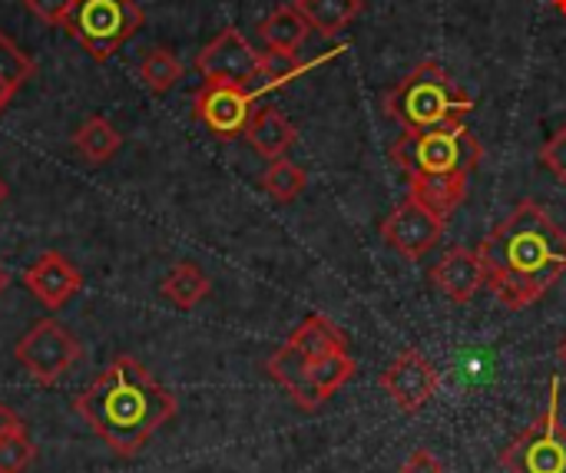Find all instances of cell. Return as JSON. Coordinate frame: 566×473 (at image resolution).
Segmentation results:
<instances>
[{"instance_id":"1","label":"cell","mask_w":566,"mask_h":473,"mask_svg":"<svg viewBox=\"0 0 566 473\" xmlns=\"http://www.w3.org/2000/svg\"><path fill=\"white\" fill-rule=\"evenodd\" d=\"M474 252L488 272V285L514 312L544 298L566 272V232L534 199L517 202Z\"/></svg>"},{"instance_id":"2","label":"cell","mask_w":566,"mask_h":473,"mask_svg":"<svg viewBox=\"0 0 566 473\" xmlns=\"http://www.w3.org/2000/svg\"><path fill=\"white\" fill-rule=\"evenodd\" d=\"M176 398L129 355L113 358L73 401V411L119 458H136L146 441L176 418Z\"/></svg>"},{"instance_id":"3","label":"cell","mask_w":566,"mask_h":473,"mask_svg":"<svg viewBox=\"0 0 566 473\" xmlns=\"http://www.w3.org/2000/svg\"><path fill=\"white\" fill-rule=\"evenodd\" d=\"M484 149L464 126L454 129H424V133H401L391 146L395 166L408 176L411 196L428 202L444 219L468 196V176L478 169Z\"/></svg>"},{"instance_id":"4","label":"cell","mask_w":566,"mask_h":473,"mask_svg":"<svg viewBox=\"0 0 566 473\" xmlns=\"http://www.w3.org/2000/svg\"><path fill=\"white\" fill-rule=\"evenodd\" d=\"M385 109L408 133H424L464 126V116L474 109V99L441 63L424 60L398 86L388 90Z\"/></svg>"},{"instance_id":"5","label":"cell","mask_w":566,"mask_h":473,"mask_svg":"<svg viewBox=\"0 0 566 473\" xmlns=\"http://www.w3.org/2000/svg\"><path fill=\"white\" fill-rule=\"evenodd\" d=\"M63 27L96 63H103L143 27V10L136 0H76Z\"/></svg>"},{"instance_id":"6","label":"cell","mask_w":566,"mask_h":473,"mask_svg":"<svg viewBox=\"0 0 566 473\" xmlns=\"http://www.w3.org/2000/svg\"><path fill=\"white\" fill-rule=\"evenodd\" d=\"M557 395L560 385L554 381L547 414L501 451V467L507 473H566V424H560Z\"/></svg>"},{"instance_id":"7","label":"cell","mask_w":566,"mask_h":473,"mask_svg":"<svg viewBox=\"0 0 566 473\" xmlns=\"http://www.w3.org/2000/svg\"><path fill=\"white\" fill-rule=\"evenodd\" d=\"M17 365L36 385H56L80 358V341L53 318L36 322L13 348Z\"/></svg>"},{"instance_id":"8","label":"cell","mask_w":566,"mask_h":473,"mask_svg":"<svg viewBox=\"0 0 566 473\" xmlns=\"http://www.w3.org/2000/svg\"><path fill=\"white\" fill-rule=\"evenodd\" d=\"M255 113V93L239 83H206L192 99V116L216 139H239Z\"/></svg>"},{"instance_id":"9","label":"cell","mask_w":566,"mask_h":473,"mask_svg":"<svg viewBox=\"0 0 566 473\" xmlns=\"http://www.w3.org/2000/svg\"><path fill=\"white\" fill-rule=\"evenodd\" d=\"M448 219L441 212H434L428 202H421L418 196H408L385 222H381V239L401 252L405 259L418 262L424 259L444 235Z\"/></svg>"},{"instance_id":"10","label":"cell","mask_w":566,"mask_h":473,"mask_svg":"<svg viewBox=\"0 0 566 473\" xmlns=\"http://www.w3.org/2000/svg\"><path fill=\"white\" fill-rule=\"evenodd\" d=\"M381 388L388 391V398L405 411V414H418L441 388V375L438 368L418 351L408 348L401 351L381 375Z\"/></svg>"},{"instance_id":"11","label":"cell","mask_w":566,"mask_h":473,"mask_svg":"<svg viewBox=\"0 0 566 473\" xmlns=\"http://www.w3.org/2000/svg\"><path fill=\"white\" fill-rule=\"evenodd\" d=\"M196 70L206 76V83L249 86L252 80H259V53L235 27H229L209 46H202V53L196 56Z\"/></svg>"},{"instance_id":"12","label":"cell","mask_w":566,"mask_h":473,"mask_svg":"<svg viewBox=\"0 0 566 473\" xmlns=\"http://www.w3.org/2000/svg\"><path fill=\"white\" fill-rule=\"evenodd\" d=\"M23 285L33 292V298H36L43 308L56 312V308H63V305L83 288V275L76 272V265H73L66 255H60V252H43V255L23 272Z\"/></svg>"},{"instance_id":"13","label":"cell","mask_w":566,"mask_h":473,"mask_svg":"<svg viewBox=\"0 0 566 473\" xmlns=\"http://www.w3.org/2000/svg\"><path fill=\"white\" fill-rule=\"evenodd\" d=\"M431 282L441 288V295L454 305H468L484 285H488V272L478 259V252L471 249H451L441 255V262L431 269Z\"/></svg>"},{"instance_id":"14","label":"cell","mask_w":566,"mask_h":473,"mask_svg":"<svg viewBox=\"0 0 566 473\" xmlns=\"http://www.w3.org/2000/svg\"><path fill=\"white\" fill-rule=\"evenodd\" d=\"M245 139L252 143V149L265 159H279L289 153V146L295 143V126L289 123L285 113H279L275 106H262L252 113Z\"/></svg>"},{"instance_id":"15","label":"cell","mask_w":566,"mask_h":473,"mask_svg":"<svg viewBox=\"0 0 566 473\" xmlns=\"http://www.w3.org/2000/svg\"><path fill=\"white\" fill-rule=\"evenodd\" d=\"M269 375L272 381H279L292 401L302 408V411H312V391H308V371H312V358H305L292 341H285L272 358H269Z\"/></svg>"},{"instance_id":"16","label":"cell","mask_w":566,"mask_h":473,"mask_svg":"<svg viewBox=\"0 0 566 473\" xmlns=\"http://www.w3.org/2000/svg\"><path fill=\"white\" fill-rule=\"evenodd\" d=\"M352 378H355V361L348 358V351H338V355L312 361V371H308L312 411H318L328 398H335Z\"/></svg>"},{"instance_id":"17","label":"cell","mask_w":566,"mask_h":473,"mask_svg":"<svg viewBox=\"0 0 566 473\" xmlns=\"http://www.w3.org/2000/svg\"><path fill=\"white\" fill-rule=\"evenodd\" d=\"M73 146L76 153L90 162V166H99V162H109L119 146H123V136L116 133V126L103 116H90L76 133H73Z\"/></svg>"},{"instance_id":"18","label":"cell","mask_w":566,"mask_h":473,"mask_svg":"<svg viewBox=\"0 0 566 473\" xmlns=\"http://www.w3.org/2000/svg\"><path fill=\"white\" fill-rule=\"evenodd\" d=\"M159 292H163L166 302H172L176 308L189 312V308H196V305L212 292V282L206 278V272H202L199 265L182 262V265H176V269L163 278Z\"/></svg>"},{"instance_id":"19","label":"cell","mask_w":566,"mask_h":473,"mask_svg":"<svg viewBox=\"0 0 566 473\" xmlns=\"http://www.w3.org/2000/svg\"><path fill=\"white\" fill-rule=\"evenodd\" d=\"M289 341H292L305 358H312V361L345 351V335H342L328 318H322V315L305 318V322L289 335Z\"/></svg>"},{"instance_id":"20","label":"cell","mask_w":566,"mask_h":473,"mask_svg":"<svg viewBox=\"0 0 566 473\" xmlns=\"http://www.w3.org/2000/svg\"><path fill=\"white\" fill-rule=\"evenodd\" d=\"M259 33L269 43V50L295 53L305 43V36H308V20H305V13L298 7H279L275 13H269L259 23Z\"/></svg>"},{"instance_id":"21","label":"cell","mask_w":566,"mask_h":473,"mask_svg":"<svg viewBox=\"0 0 566 473\" xmlns=\"http://www.w3.org/2000/svg\"><path fill=\"white\" fill-rule=\"evenodd\" d=\"M295 7L322 36H338L361 13V0H298Z\"/></svg>"},{"instance_id":"22","label":"cell","mask_w":566,"mask_h":473,"mask_svg":"<svg viewBox=\"0 0 566 473\" xmlns=\"http://www.w3.org/2000/svg\"><path fill=\"white\" fill-rule=\"evenodd\" d=\"M305 182H308L305 169L295 166V162L285 159V156L269 159V169H265V176H262V186H265V192H269L275 202H292V199H298L302 189H305Z\"/></svg>"},{"instance_id":"23","label":"cell","mask_w":566,"mask_h":473,"mask_svg":"<svg viewBox=\"0 0 566 473\" xmlns=\"http://www.w3.org/2000/svg\"><path fill=\"white\" fill-rule=\"evenodd\" d=\"M36 73L33 60L7 36L0 33V96L3 99H13V93Z\"/></svg>"},{"instance_id":"24","label":"cell","mask_w":566,"mask_h":473,"mask_svg":"<svg viewBox=\"0 0 566 473\" xmlns=\"http://www.w3.org/2000/svg\"><path fill=\"white\" fill-rule=\"evenodd\" d=\"M139 76H143V83H146L156 96H163V93H169V90L182 80V63L176 60L172 50L156 46V50H149L146 60L139 63Z\"/></svg>"},{"instance_id":"25","label":"cell","mask_w":566,"mask_h":473,"mask_svg":"<svg viewBox=\"0 0 566 473\" xmlns=\"http://www.w3.org/2000/svg\"><path fill=\"white\" fill-rule=\"evenodd\" d=\"M295 73H302V60L289 50H269V53H259V76L269 83V86H279V83H289Z\"/></svg>"},{"instance_id":"26","label":"cell","mask_w":566,"mask_h":473,"mask_svg":"<svg viewBox=\"0 0 566 473\" xmlns=\"http://www.w3.org/2000/svg\"><path fill=\"white\" fill-rule=\"evenodd\" d=\"M33 444L27 441V434H10L0 438V473H23L33 464Z\"/></svg>"},{"instance_id":"27","label":"cell","mask_w":566,"mask_h":473,"mask_svg":"<svg viewBox=\"0 0 566 473\" xmlns=\"http://www.w3.org/2000/svg\"><path fill=\"white\" fill-rule=\"evenodd\" d=\"M541 162L566 186V126L557 129L544 146H541Z\"/></svg>"},{"instance_id":"28","label":"cell","mask_w":566,"mask_h":473,"mask_svg":"<svg viewBox=\"0 0 566 473\" xmlns=\"http://www.w3.org/2000/svg\"><path fill=\"white\" fill-rule=\"evenodd\" d=\"M76 0H23V7L50 27H63Z\"/></svg>"},{"instance_id":"29","label":"cell","mask_w":566,"mask_h":473,"mask_svg":"<svg viewBox=\"0 0 566 473\" xmlns=\"http://www.w3.org/2000/svg\"><path fill=\"white\" fill-rule=\"evenodd\" d=\"M401 473H448V467H444L428 448H418V451L401 464Z\"/></svg>"},{"instance_id":"30","label":"cell","mask_w":566,"mask_h":473,"mask_svg":"<svg viewBox=\"0 0 566 473\" xmlns=\"http://www.w3.org/2000/svg\"><path fill=\"white\" fill-rule=\"evenodd\" d=\"M10 434H27V428H23V418L13 408L0 404V438H10Z\"/></svg>"},{"instance_id":"31","label":"cell","mask_w":566,"mask_h":473,"mask_svg":"<svg viewBox=\"0 0 566 473\" xmlns=\"http://www.w3.org/2000/svg\"><path fill=\"white\" fill-rule=\"evenodd\" d=\"M7 285H10V272H7V269L0 265V295L7 292Z\"/></svg>"},{"instance_id":"32","label":"cell","mask_w":566,"mask_h":473,"mask_svg":"<svg viewBox=\"0 0 566 473\" xmlns=\"http://www.w3.org/2000/svg\"><path fill=\"white\" fill-rule=\"evenodd\" d=\"M557 355H560V361H564V365H566V338H564V341H560V351H557Z\"/></svg>"},{"instance_id":"33","label":"cell","mask_w":566,"mask_h":473,"mask_svg":"<svg viewBox=\"0 0 566 473\" xmlns=\"http://www.w3.org/2000/svg\"><path fill=\"white\" fill-rule=\"evenodd\" d=\"M3 199H7V182L0 179V202H3Z\"/></svg>"},{"instance_id":"34","label":"cell","mask_w":566,"mask_h":473,"mask_svg":"<svg viewBox=\"0 0 566 473\" xmlns=\"http://www.w3.org/2000/svg\"><path fill=\"white\" fill-rule=\"evenodd\" d=\"M7 103H10V99H3V96H0V113H3V106H7Z\"/></svg>"}]
</instances>
